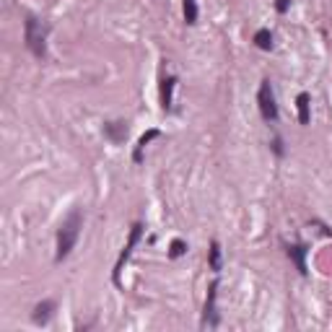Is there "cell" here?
<instances>
[{"mask_svg": "<svg viewBox=\"0 0 332 332\" xmlns=\"http://www.w3.org/2000/svg\"><path fill=\"white\" fill-rule=\"evenodd\" d=\"M83 229V215L80 210H70V215L60 224V231H58V252H54V262H63L70 252H73V246L78 241V234Z\"/></svg>", "mask_w": 332, "mask_h": 332, "instance_id": "1", "label": "cell"}, {"mask_svg": "<svg viewBox=\"0 0 332 332\" xmlns=\"http://www.w3.org/2000/svg\"><path fill=\"white\" fill-rule=\"evenodd\" d=\"M26 47L32 49L34 58H44L47 54V44H44V29H42V21L34 16H26Z\"/></svg>", "mask_w": 332, "mask_h": 332, "instance_id": "2", "label": "cell"}, {"mask_svg": "<svg viewBox=\"0 0 332 332\" xmlns=\"http://www.w3.org/2000/svg\"><path fill=\"white\" fill-rule=\"evenodd\" d=\"M257 104H260V112H262V117H265L267 122H275V120H278V104H275L270 80H262L260 94H257Z\"/></svg>", "mask_w": 332, "mask_h": 332, "instance_id": "3", "label": "cell"}, {"mask_svg": "<svg viewBox=\"0 0 332 332\" xmlns=\"http://www.w3.org/2000/svg\"><path fill=\"white\" fill-rule=\"evenodd\" d=\"M141 234H143V226H141V224H135V226L130 229V239H127L125 249L120 252V260H117V265H115V272H112V281H115L117 286H120V275H122V270H125V262L130 260V255H132L135 244L141 241Z\"/></svg>", "mask_w": 332, "mask_h": 332, "instance_id": "4", "label": "cell"}, {"mask_svg": "<svg viewBox=\"0 0 332 332\" xmlns=\"http://www.w3.org/2000/svg\"><path fill=\"white\" fill-rule=\"evenodd\" d=\"M215 296H218V283L210 286L208 291V301H205V317H203V327H215L218 324V312H215Z\"/></svg>", "mask_w": 332, "mask_h": 332, "instance_id": "5", "label": "cell"}, {"mask_svg": "<svg viewBox=\"0 0 332 332\" xmlns=\"http://www.w3.org/2000/svg\"><path fill=\"white\" fill-rule=\"evenodd\" d=\"M104 135L109 137L112 143H122L125 137H127V122H109V125H104Z\"/></svg>", "mask_w": 332, "mask_h": 332, "instance_id": "6", "label": "cell"}, {"mask_svg": "<svg viewBox=\"0 0 332 332\" xmlns=\"http://www.w3.org/2000/svg\"><path fill=\"white\" fill-rule=\"evenodd\" d=\"M174 86H177V78H174V75L163 78V86H161V106H163V112H169V109H172V94H174Z\"/></svg>", "mask_w": 332, "mask_h": 332, "instance_id": "7", "label": "cell"}, {"mask_svg": "<svg viewBox=\"0 0 332 332\" xmlns=\"http://www.w3.org/2000/svg\"><path fill=\"white\" fill-rule=\"evenodd\" d=\"M52 309H54V301H42V303H37V309H34V314H32L34 324H47L49 317H52Z\"/></svg>", "mask_w": 332, "mask_h": 332, "instance_id": "8", "label": "cell"}, {"mask_svg": "<svg viewBox=\"0 0 332 332\" xmlns=\"http://www.w3.org/2000/svg\"><path fill=\"white\" fill-rule=\"evenodd\" d=\"M288 257L296 262V267H298L301 275H307V262H303V257H307V246H303V244H293V246H288Z\"/></svg>", "mask_w": 332, "mask_h": 332, "instance_id": "9", "label": "cell"}, {"mask_svg": "<svg viewBox=\"0 0 332 332\" xmlns=\"http://www.w3.org/2000/svg\"><path fill=\"white\" fill-rule=\"evenodd\" d=\"M158 135H161L158 130H148V132L141 137V141H137V146H135V153H132V161H135V163H141V161H143V148H146V146L153 141V137H158Z\"/></svg>", "mask_w": 332, "mask_h": 332, "instance_id": "10", "label": "cell"}, {"mask_svg": "<svg viewBox=\"0 0 332 332\" xmlns=\"http://www.w3.org/2000/svg\"><path fill=\"white\" fill-rule=\"evenodd\" d=\"M296 106H298V122L309 125V94H298L296 96Z\"/></svg>", "mask_w": 332, "mask_h": 332, "instance_id": "11", "label": "cell"}, {"mask_svg": "<svg viewBox=\"0 0 332 332\" xmlns=\"http://www.w3.org/2000/svg\"><path fill=\"white\" fill-rule=\"evenodd\" d=\"M255 44L260 49H272V34H270V29H260L255 34Z\"/></svg>", "mask_w": 332, "mask_h": 332, "instance_id": "12", "label": "cell"}, {"mask_svg": "<svg viewBox=\"0 0 332 332\" xmlns=\"http://www.w3.org/2000/svg\"><path fill=\"white\" fill-rule=\"evenodd\" d=\"M184 21L189 26L198 23V3H195V0H184Z\"/></svg>", "mask_w": 332, "mask_h": 332, "instance_id": "13", "label": "cell"}, {"mask_svg": "<svg viewBox=\"0 0 332 332\" xmlns=\"http://www.w3.org/2000/svg\"><path fill=\"white\" fill-rule=\"evenodd\" d=\"M210 270H213V272L220 270V244H218V241L210 244Z\"/></svg>", "mask_w": 332, "mask_h": 332, "instance_id": "14", "label": "cell"}, {"mask_svg": "<svg viewBox=\"0 0 332 332\" xmlns=\"http://www.w3.org/2000/svg\"><path fill=\"white\" fill-rule=\"evenodd\" d=\"M184 252H187V244H184L182 239H174V241H172V246H169V257H172V260H177V257H182Z\"/></svg>", "mask_w": 332, "mask_h": 332, "instance_id": "15", "label": "cell"}, {"mask_svg": "<svg viewBox=\"0 0 332 332\" xmlns=\"http://www.w3.org/2000/svg\"><path fill=\"white\" fill-rule=\"evenodd\" d=\"M288 6H291V0H278V3H275V8H278L281 13H286V11H288Z\"/></svg>", "mask_w": 332, "mask_h": 332, "instance_id": "16", "label": "cell"}]
</instances>
